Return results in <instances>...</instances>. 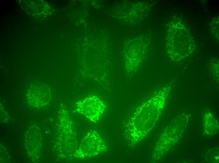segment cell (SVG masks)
<instances>
[{
    "label": "cell",
    "instance_id": "1",
    "mask_svg": "<svg viewBox=\"0 0 219 163\" xmlns=\"http://www.w3.org/2000/svg\"><path fill=\"white\" fill-rule=\"evenodd\" d=\"M106 149V144L99 134L95 131H91L82 139L79 148L75 153V156L78 159L91 157Z\"/></svg>",
    "mask_w": 219,
    "mask_h": 163
},
{
    "label": "cell",
    "instance_id": "2",
    "mask_svg": "<svg viewBox=\"0 0 219 163\" xmlns=\"http://www.w3.org/2000/svg\"><path fill=\"white\" fill-rule=\"evenodd\" d=\"M76 105L77 111L94 122L99 119L106 107L102 101L94 96L78 101Z\"/></svg>",
    "mask_w": 219,
    "mask_h": 163
}]
</instances>
